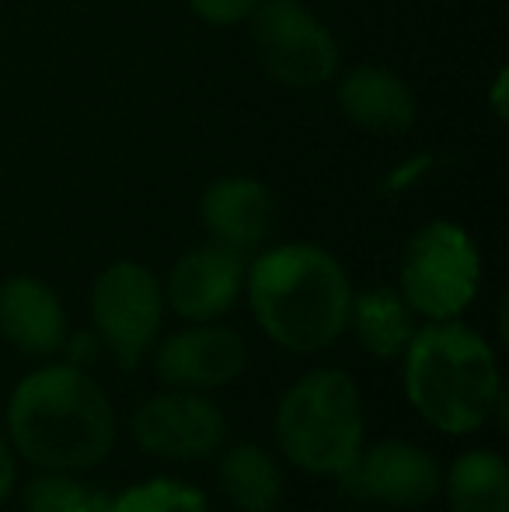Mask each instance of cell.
I'll use <instances>...</instances> for the list:
<instances>
[{"mask_svg": "<svg viewBox=\"0 0 509 512\" xmlns=\"http://www.w3.org/2000/svg\"><path fill=\"white\" fill-rule=\"evenodd\" d=\"M4 436L14 457L35 471L91 474L116 450L119 418L91 370L46 359L14 384L4 408Z\"/></svg>", "mask_w": 509, "mask_h": 512, "instance_id": "6da1fadb", "label": "cell"}, {"mask_svg": "<svg viewBox=\"0 0 509 512\" xmlns=\"http://www.w3.org/2000/svg\"><path fill=\"white\" fill-rule=\"evenodd\" d=\"M245 300L272 345L318 356L346 335L353 283L332 251L290 241L262 248L248 262Z\"/></svg>", "mask_w": 509, "mask_h": 512, "instance_id": "7a4b0ae2", "label": "cell"}, {"mask_svg": "<svg viewBox=\"0 0 509 512\" xmlns=\"http://www.w3.org/2000/svg\"><path fill=\"white\" fill-rule=\"evenodd\" d=\"M401 391L408 408L440 436H475L492 425L506 380L496 345L454 317L415 328L401 352Z\"/></svg>", "mask_w": 509, "mask_h": 512, "instance_id": "3957f363", "label": "cell"}, {"mask_svg": "<svg viewBox=\"0 0 509 512\" xmlns=\"http://www.w3.org/2000/svg\"><path fill=\"white\" fill-rule=\"evenodd\" d=\"M272 439L279 460L307 478L335 481L356 464L367 446L363 391L339 366L300 373L276 401Z\"/></svg>", "mask_w": 509, "mask_h": 512, "instance_id": "277c9868", "label": "cell"}, {"mask_svg": "<svg viewBox=\"0 0 509 512\" xmlns=\"http://www.w3.org/2000/svg\"><path fill=\"white\" fill-rule=\"evenodd\" d=\"M482 286V255L454 220H429L405 241L398 262V293L419 321H454L475 304Z\"/></svg>", "mask_w": 509, "mask_h": 512, "instance_id": "5b68a950", "label": "cell"}, {"mask_svg": "<svg viewBox=\"0 0 509 512\" xmlns=\"http://www.w3.org/2000/svg\"><path fill=\"white\" fill-rule=\"evenodd\" d=\"M91 331L102 342L105 356L119 370L133 373L147 363L150 349L161 338L164 324V293L161 279L133 258L105 265L91 283Z\"/></svg>", "mask_w": 509, "mask_h": 512, "instance_id": "8992f818", "label": "cell"}, {"mask_svg": "<svg viewBox=\"0 0 509 512\" xmlns=\"http://www.w3.org/2000/svg\"><path fill=\"white\" fill-rule=\"evenodd\" d=\"M255 60L276 84L314 91L339 74V42L300 0H262L248 14Z\"/></svg>", "mask_w": 509, "mask_h": 512, "instance_id": "52a82bcc", "label": "cell"}, {"mask_svg": "<svg viewBox=\"0 0 509 512\" xmlns=\"http://www.w3.org/2000/svg\"><path fill=\"white\" fill-rule=\"evenodd\" d=\"M129 439L164 464H196L217 457L227 443V415L213 394L161 387L133 408Z\"/></svg>", "mask_w": 509, "mask_h": 512, "instance_id": "ba28073f", "label": "cell"}, {"mask_svg": "<svg viewBox=\"0 0 509 512\" xmlns=\"http://www.w3.org/2000/svg\"><path fill=\"white\" fill-rule=\"evenodd\" d=\"M443 464L412 439H377L367 443L339 481V495L363 506L422 509L440 499Z\"/></svg>", "mask_w": 509, "mask_h": 512, "instance_id": "9c48e42d", "label": "cell"}, {"mask_svg": "<svg viewBox=\"0 0 509 512\" xmlns=\"http://www.w3.org/2000/svg\"><path fill=\"white\" fill-rule=\"evenodd\" d=\"M147 359L161 387L213 394L245 377L248 345L234 328L206 321L185 324V328L157 338Z\"/></svg>", "mask_w": 509, "mask_h": 512, "instance_id": "30bf717a", "label": "cell"}, {"mask_svg": "<svg viewBox=\"0 0 509 512\" xmlns=\"http://www.w3.org/2000/svg\"><path fill=\"white\" fill-rule=\"evenodd\" d=\"M248 262L241 251L210 241L189 248L161 283L164 307L185 324L224 321L245 297Z\"/></svg>", "mask_w": 509, "mask_h": 512, "instance_id": "8fae6325", "label": "cell"}, {"mask_svg": "<svg viewBox=\"0 0 509 512\" xmlns=\"http://www.w3.org/2000/svg\"><path fill=\"white\" fill-rule=\"evenodd\" d=\"M199 220H203L210 241L231 251H258L279 223V203L269 185L248 175H224L206 185L199 199Z\"/></svg>", "mask_w": 509, "mask_h": 512, "instance_id": "7c38bea8", "label": "cell"}, {"mask_svg": "<svg viewBox=\"0 0 509 512\" xmlns=\"http://www.w3.org/2000/svg\"><path fill=\"white\" fill-rule=\"evenodd\" d=\"M70 331L60 293L39 276H11L0 283V338L18 356L46 363L63 349Z\"/></svg>", "mask_w": 509, "mask_h": 512, "instance_id": "4fadbf2b", "label": "cell"}, {"mask_svg": "<svg viewBox=\"0 0 509 512\" xmlns=\"http://www.w3.org/2000/svg\"><path fill=\"white\" fill-rule=\"evenodd\" d=\"M339 105L353 126L377 136L408 133L415 122V95L405 77H398L387 67L363 63L353 67L339 81Z\"/></svg>", "mask_w": 509, "mask_h": 512, "instance_id": "5bb4252c", "label": "cell"}, {"mask_svg": "<svg viewBox=\"0 0 509 512\" xmlns=\"http://www.w3.org/2000/svg\"><path fill=\"white\" fill-rule=\"evenodd\" d=\"M217 488L238 512H276L283 506V460L258 443H231L217 453Z\"/></svg>", "mask_w": 509, "mask_h": 512, "instance_id": "9a60e30c", "label": "cell"}, {"mask_svg": "<svg viewBox=\"0 0 509 512\" xmlns=\"http://www.w3.org/2000/svg\"><path fill=\"white\" fill-rule=\"evenodd\" d=\"M415 328H419V317L405 304L398 286H370L360 293L353 290L346 331H353L367 356L381 359V363H398Z\"/></svg>", "mask_w": 509, "mask_h": 512, "instance_id": "2e32d148", "label": "cell"}, {"mask_svg": "<svg viewBox=\"0 0 509 512\" xmlns=\"http://www.w3.org/2000/svg\"><path fill=\"white\" fill-rule=\"evenodd\" d=\"M450 512H509V464L492 446L461 450L440 474Z\"/></svg>", "mask_w": 509, "mask_h": 512, "instance_id": "e0dca14e", "label": "cell"}, {"mask_svg": "<svg viewBox=\"0 0 509 512\" xmlns=\"http://www.w3.org/2000/svg\"><path fill=\"white\" fill-rule=\"evenodd\" d=\"M112 495L88 474L70 471H35L21 485V509L25 512H109Z\"/></svg>", "mask_w": 509, "mask_h": 512, "instance_id": "ac0fdd59", "label": "cell"}, {"mask_svg": "<svg viewBox=\"0 0 509 512\" xmlns=\"http://www.w3.org/2000/svg\"><path fill=\"white\" fill-rule=\"evenodd\" d=\"M109 512H213L210 495L175 474H154L112 495Z\"/></svg>", "mask_w": 509, "mask_h": 512, "instance_id": "d6986e66", "label": "cell"}, {"mask_svg": "<svg viewBox=\"0 0 509 512\" xmlns=\"http://www.w3.org/2000/svg\"><path fill=\"white\" fill-rule=\"evenodd\" d=\"M262 0H189L192 14L203 18L206 25H238V21H248V14Z\"/></svg>", "mask_w": 509, "mask_h": 512, "instance_id": "ffe728a7", "label": "cell"}, {"mask_svg": "<svg viewBox=\"0 0 509 512\" xmlns=\"http://www.w3.org/2000/svg\"><path fill=\"white\" fill-rule=\"evenodd\" d=\"M60 356H63V363L77 366V370H91V366L105 356V349H102V342H98L95 331L84 328V331H67Z\"/></svg>", "mask_w": 509, "mask_h": 512, "instance_id": "44dd1931", "label": "cell"}, {"mask_svg": "<svg viewBox=\"0 0 509 512\" xmlns=\"http://www.w3.org/2000/svg\"><path fill=\"white\" fill-rule=\"evenodd\" d=\"M14 488H18V457H14L7 436L0 432V506L11 499Z\"/></svg>", "mask_w": 509, "mask_h": 512, "instance_id": "7402d4cb", "label": "cell"}, {"mask_svg": "<svg viewBox=\"0 0 509 512\" xmlns=\"http://www.w3.org/2000/svg\"><path fill=\"white\" fill-rule=\"evenodd\" d=\"M506 91H509V70H499V74H496V81H492V91H489L492 112H496V119H499V122H506V115H509Z\"/></svg>", "mask_w": 509, "mask_h": 512, "instance_id": "603a6c76", "label": "cell"}, {"mask_svg": "<svg viewBox=\"0 0 509 512\" xmlns=\"http://www.w3.org/2000/svg\"><path fill=\"white\" fill-rule=\"evenodd\" d=\"M353 512H370V509H353Z\"/></svg>", "mask_w": 509, "mask_h": 512, "instance_id": "cb8c5ba5", "label": "cell"}]
</instances>
